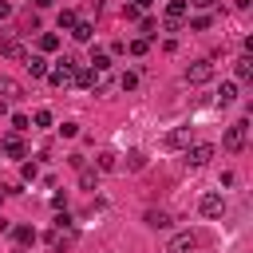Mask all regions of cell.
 Masks as SVG:
<instances>
[{
	"instance_id": "6da1fadb",
	"label": "cell",
	"mask_w": 253,
	"mask_h": 253,
	"mask_svg": "<svg viewBox=\"0 0 253 253\" xmlns=\"http://www.w3.org/2000/svg\"><path fill=\"white\" fill-rule=\"evenodd\" d=\"M75 67H79V59L63 55V59H59V63H55V67H51V71L43 75V79H47L51 87H71V79H75Z\"/></svg>"
},
{
	"instance_id": "7a4b0ae2",
	"label": "cell",
	"mask_w": 253,
	"mask_h": 253,
	"mask_svg": "<svg viewBox=\"0 0 253 253\" xmlns=\"http://www.w3.org/2000/svg\"><path fill=\"white\" fill-rule=\"evenodd\" d=\"M245 138H249V123H245V119H237V123H229V126H225L221 146H225L229 154H237V150H245Z\"/></svg>"
},
{
	"instance_id": "3957f363",
	"label": "cell",
	"mask_w": 253,
	"mask_h": 253,
	"mask_svg": "<svg viewBox=\"0 0 253 253\" xmlns=\"http://www.w3.org/2000/svg\"><path fill=\"white\" fill-rule=\"evenodd\" d=\"M162 16H166V28H170V32H178V28H182V20L190 16V4H186V0H166Z\"/></svg>"
},
{
	"instance_id": "277c9868",
	"label": "cell",
	"mask_w": 253,
	"mask_h": 253,
	"mask_svg": "<svg viewBox=\"0 0 253 253\" xmlns=\"http://www.w3.org/2000/svg\"><path fill=\"white\" fill-rule=\"evenodd\" d=\"M210 79H213V63H210V59H194V63L186 67V83L198 87V83H210Z\"/></svg>"
},
{
	"instance_id": "5b68a950",
	"label": "cell",
	"mask_w": 253,
	"mask_h": 253,
	"mask_svg": "<svg viewBox=\"0 0 253 253\" xmlns=\"http://www.w3.org/2000/svg\"><path fill=\"white\" fill-rule=\"evenodd\" d=\"M194 249H198V233H190V229L174 233L170 245H166V253H194Z\"/></svg>"
},
{
	"instance_id": "8992f818",
	"label": "cell",
	"mask_w": 253,
	"mask_h": 253,
	"mask_svg": "<svg viewBox=\"0 0 253 253\" xmlns=\"http://www.w3.org/2000/svg\"><path fill=\"white\" fill-rule=\"evenodd\" d=\"M0 150H4L8 158H24V154H28V142H24V134H16V130H12V134H4V138H0Z\"/></svg>"
},
{
	"instance_id": "52a82bcc",
	"label": "cell",
	"mask_w": 253,
	"mask_h": 253,
	"mask_svg": "<svg viewBox=\"0 0 253 253\" xmlns=\"http://www.w3.org/2000/svg\"><path fill=\"white\" fill-rule=\"evenodd\" d=\"M210 158H213V142H194V146L186 150V162H190L194 170H198V166H206Z\"/></svg>"
},
{
	"instance_id": "ba28073f",
	"label": "cell",
	"mask_w": 253,
	"mask_h": 253,
	"mask_svg": "<svg viewBox=\"0 0 253 253\" xmlns=\"http://www.w3.org/2000/svg\"><path fill=\"white\" fill-rule=\"evenodd\" d=\"M198 210H202V217H221V213H225V198H221V194H202Z\"/></svg>"
},
{
	"instance_id": "9c48e42d",
	"label": "cell",
	"mask_w": 253,
	"mask_h": 253,
	"mask_svg": "<svg viewBox=\"0 0 253 253\" xmlns=\"http://www.w3.org/2000/svg\"><path fill=\"white\" fill-rule=\"evenodd\" d=\"M12 99H24V87H20V79L0 75V103H12Z\"/></svg>"
},
{
	"instance_id": "30bf717a",
	"label": "cell",
	"mask_w": 253,
	"mask_h": 253,
	"mask_svg": "<svg viewBox=\"0 0 253 253\" xmlns=\"http://www.w3.org/2000/svg\"><path fill=\"white\" fill-rule=\"evenodd\" d=\"M162 146H166V150H182V146H190V126H174V130L162 138Z\"/></svg>"
},
{
	"instance_id": "8fae6325",
	"label": "cell",
	"mask_w": 253,
	"mask_h": 253,
	"mask_svg": "<svg viewBox=\"0 0 253 253\" xmlns=\"http://www.w3.org/2000/svg\"><path fill=\"white\" fill-rule=\"evenodd\" d=\"M0 55H8V59H28V51H24V43H20L16 36H4V40H0Z\"/></svg>"
},
{
	"instance_id": "7c38bea8",
	"label": "cell",
	"mask_w": 253,
	"mask_h": 253,
	"mask_svg": "<svg viewBox=\"0 0 253 253\" xmlns=\"http://www.w3.org/2000/svg\"><path fill=\"white\" fill-rule=\"evenodd\" d=\"M75 87H99L103 91V79H99V71H91V67H75V79H71Z\"/></svg>"
},
{
	"instance_id": "4fadbf2b",
	"label": "cell",
	"mask_w": 253,
	"mask_h": 253,
	"mask_svg": "<svg viewBox=\"0 0 253 253\" xmlns=\"http://www.w3.org/2000/svg\"><path fill=\"white\" fill-rule=\"evenodd\" d=\"M24 67H28V75H32V79H43V75L51 71L43 55H28V59H24Z\"/></svg>"
},
{
	"instance_id": "5bb4252c",
	"label": "cell",
	"mask_w": 253,
	"mask_h": 253,
	"mask_svg": "<svg viewBox=\"0 0 253 253\" xmlns=\"http://www.w3.org/2000/svg\"><path fill=\"white\" fill-rule=\"evenodd\" d=\"M146 225H150V229H170L174 217H170L166 210H146Z\"/></svg>"
},
{
	"instance_id": "9a60e30c",
	"label": "cell",
	"mask_w": 253,
	"mask_h": 253,
	"mask_svg": "<svg viewBox=\"0 0 253 253\" xmlns=\"http://www.w3.org/2000/svg\"><path fill=\"white\" fill-rule=\"evenodd\" d=\"M71 36H75L79 43H87V40L95 36V24H91V20H75V28H71Z\"/></svg>"
},
{
	"instance_id": "2e32d148",
	"label": "cell",
	"mask_w": 253,
	"mask_h": 253,
	"mask_svg": "<svg viewBox=\"0 0 253 253\" xmlns=\"http://www.w3.org/2000/svg\"><path fill=\"white\" fill-rule=\"evenodd\" d=\"M87 67H91V71H99V75H103V71H107V67H111V55H107V51H103V47H95V51H91V63H87Z\"/></svg>"
},
{
	"instance_id": "e0dca14e",
	"label": "cell",
	"mask_w": 253,
	"mask_h": 253,
	"mask_svg": "<svg viewBox=\"0 0 253 253\" xmlns=\"http://www.w3.org/2000/svg\"><path fill=\"white\" fill-rule=\"evenodd\" d=\"M233 75H237L241 83H249V79H253V59H249V55H241V59L233 63Z\"/></svg>"
},
{
	"instance_id": "ac0fdd59",
	"label": "cell",
	"mask_w": 253,
	"mask_h": 253,
	"mask_svg": "<svg viewBox=\"0 0 253 253\" xmlns=\"http://www.w3.org/2000/svg\"><path fill=\"white\" fill-rule=\"evenodd\" d=\"M12 237H16V241H20V249H24V245H36V237H40V233H36L32 225H16V229H12Z\"/></svg>"
},
{
	"instance_id": "d6986e66",
	"label": "cell",
	"mask_w": 253,
	"mask_h": 253,
	"mask_svg": "<svg viewBox=\"0 0 253 253\" xmlns=\"http://www.w3.org/2000/svg\"><path fill=\"white\" fill-rule=\"evenodd\" d=\"M47 245H51L55 253H63V249L71 245V233H63V229H51V233H47Z\"/></svg>"
},
{
	"instance_id": "ffe728a7",
	"label": "cell",
	"mask_w": 253,
	"mask_h": 253,
	"mask_svg": "<svg viewBox=\"0 0 253 253\" xmlns=\"http://www.w3.org/2000/svg\"><path fill=\"white\" fill-rule=\"evenodd\" d=\"M233 99H237V83H221V87H217V103H221V107H229Z\"/></svg>"
},
{
	"instance_id": "44dd1931",
	"label": "cell",
	"mask_w": 253,
	"mask_h": 253,
	"mask_svg": "<svg viewBox=\"0 0 253 253\" xmlns=\"http://www.w3.org/2000/svg\"><path fill=\"white\" fill-rule=\"evenodd\" d=\"M75 20H79V16H75L71 8H63V12L55 16V24H59V32H71V28H75Z\"/></svg>"
},
{
	"instance_id": "7402d4cb",
	"label": "cell",
	"mask_w": 253,
	"mask_h": 253,
	"mask_svg": "<svg viewBox=\"0 0 253 253\" xmlns=\"http://www.w3.org/2000/svg\"><path fill=\"white\" fill-rule=\"evenodd\" d=\"M40 51H43V55H47V51H59V36H55V32H43V36H40Z\"/></svg>"
},
{
	"instance_id": "603a6c76",
	"label": "cell",
	"mask_w": 253,
	"mask_h": 253,
	"mask_svg": "<svg viewBox=\"0 0 253 253\" xmlns=\"http://www.w3.org/2000/svg\"><path fill=\"white\" fill-rule=\"evenodd\" d=\"M95 166H99V170H115V166H119V158H115L111 150H103V154L95 158Z\"/></svg>"
},
{
	"instance_id": "cb8c5ba5",
	"label": "cell",
	"mask_w": 253,
	"mask_h": 253,
	"mask_svg": "<svg viewBox=\"0 0 253 253\" xmlns=\"http://www.w3.org/2000/svg\"><path fill=\"white\" fill-rule=\"evenodd\" d=\"M142 166H146V154L142 150H130L126 154V170H142Z\"/></svg>"
},
{
	"instance_id": "d4e9b609",
	"label": "cell",
	"mask_w": 253,
	"mask_h": 253,
	"mask_svg": "<svg viewBox=\"0 0 253 253\" xmlns=\"http://www.w3.org/2000/svg\"><path fill=\"white\" fill-rule=\"evenodd\" d=\"M138 28H142V40H150V36H158V24H154L150 16H142V20H138Z\"/></svg>"
},
{
	"instance_id": "484cf974",
	"label": "cell",
	"mask_w": 253,
	"mask_h": 253,
	"mask_svg": "<svg viewBox=\"0 0 253 253\" xmlns=\"http://www.w3.org/2000/svg\"><path fill=\"white\" fill-rule=\"evenodd\" d=\"M126 47H130V55H146V47H150V40H142V36H138V40H130Z\"/></svg>"
},
{
	"instance_id": "4316f807",
	"label": "cell",
	"mask_w": 253,
	"mask_h": 253,
	"mask_svg": "<svg viewBox=\"0 0 253 253\" xmlns=\"http://www.w3.org/2000/svg\"><path fill=\"white\" fill-rule=\"evenodd\" d=\"M32 123H36V126H51V111H47V107H40V111L32 115Z\"/></svg>"
},
{
	"instance_id": "83f0119b",
	"label": "cell",
	"mask_w": 253,
	"mask_h": 253,
	"mask_svg": "<svg viewBox=\"0 0 253 253\" xmlns=\"http://www.w3.org/2000/svg\"><path fill=\"white\" fill-rule=\"evenodd\" d=\"M190 28H194V32H206V28H210V16H206V12H198V16L190 20Z\"/></svg>"
},
{
	"instance_id": "f1b7e54d",
	"label": "cell",
	"mask_w": 253,
	"mask_h": 253,
	"mask_svg": "<svg viewBox=\"0 0 253 253\" xmlns=\"http://www.w3.org/2000/svg\"><path fill=\"white\" fill-rule=\"evenodd\" d=\"M119 87H123V91H134V87H138V75H134V71H126V75L119 79Z\"/></svg>"
},
{
	"instance_id": "f546056e",
	"label": "cell",
	"mask_w": 253,
	"mask_h": 253,
	"mask_svg": "<svg viewBox=\"0 0 253 253\" xmlns=\"http://www.w3.org/2000/svg\"><path fill=\"white\" fill-rule=\"evenodd\" d=\"M20 174H24L28 182H36V178H40V166H36V162H24V166H20Z\"/></svg>"
},
{
	"instance_id": "4dcf8cb0",
	"label": "cell",
	"mask_w": 253,
	"mask_h": 253,
	"mask_svg": "<svg viewBox=\"0 0 253 253\" xmlns=\"http://www.w3.org/2000/svg\"><path fill=\"white\" fill-rule=\"evenodd\" d=\"M12 126H16V134H20V130L32 126V119H28V115H12Z\"/></svg>"
},
{
	"instance_id": "1f68e13d",
	"label": "cell",
	"mask_w": 253,
	"mask_h": 253,
	"mask_svg": "<svg viewBox=\"0 0 253 253\" xmlns=\"http://www.w3.org/2000/svg\"><path fill=\"white\" fill-rule=\"evenodd\" d=\"M59 134H63V138H75V134H79V123H63Z\"/></svg>"
},
{
	"instance_id": "d6a6232c",
	"label": "cell",
	"mask_w": 253,
	"mask_h": 253,
	"mask_svg": "<svg viewBox=\"0 0 253 253\" xmlns=\"http://www.w3.org/2000/svg\"><path fill=\"white\" fill-rule=\"evenodd\" d=\"M186 4H190V8H198V12H210L217 0H186Z\"/></svg>"
},
{
	"instance_id": "836d02e7",
	"label": "cell",
	"mask_w": 253,
	"mask_h": 253,
	"mask_svg": "<svg viewBox=\"0 0 253 253\" xmlns=\"http://www.w3.org/2000/svg\"><path fill=\"white\" fill-rule=\"evenodd\" d=\"M79 182H83V190H95V170H83V178H79Z\"/></svg>"
},
{
	"instance_id": "e575fe53",
	"label": "cell",
	"mask_w": 253,
	"mask_h": 253,
	"mask_svg": "<svg viewBox=\"0 0 253 253\" xmlns=\"http://www.w3.org/2000/svg\"><path fill=\"white\" fill-rule=\"evenodd\" d=\"M123 16H126V20H142V12H138L134 4H126V8H123Z\"/></svg>"
},
{
	"instance_id": "d590c367",
	"label": "cell",
	"mask_w": 253,
	"mask_h": 253,
	"mask_svg": "<svg viewBox=\"0 0 253 253\" xmlns=\"http://www.w3.org/2000/svg\"><path fill=\"white\" fill-rule=\"evenodd\" d=\"M4 16H12V4H8V0H0V20H4Z\"/></svg>"
},
{
	"instance_id": "8d00e7d4",
	"label": "cell",
	"mask_w": 253,
	"mask_h": 253,
	"mask_svg": "<svg viewBox=\"0 0 253 253\" xmlns=\"http://www.w3.org/2000/svg\"><path fill=\"white\" fill-rule=\"evenodd\" d=\"M233 4H237V8H249V4H253V0H233Z\"/></svg>"
},
{
	"instance_id": "74e56055",
	"label": "cell",
	"mask_w": 253,
	"mask_h": 253,
	"mask_svg": "<svg viewBox=\"0 0 253 253\" xmlns=\"http://www.w3.org/2000/svg\"><path fill=\"white\" fill-rule=\"evenodd\" d=\"M32 4H36V8H47V4H51V0H32Z\"/></svg>"
},
{
	"instance_id": "f35d334b",
	"label": "cell",
	"mask_w": 253,
	"mask_h": 253,
	"mask_svg": "<svg viewBox=\"0 0 253 253\" xmlns=\"http://www.w3.org/2000/svg\"><path fill=\"white\" fill-rule=\"evenodd\" d=\"M0 115H8V103H0Z\"/></svg>"
},
{
	"instance_id": "ab89813d",
	"label": "cell",
	"mask_w": 253,
	"mask_h": 253,
	"mask_svg": "<svg viewBox=\"0 0 253 253\" xmlns=\"http://www.w3.org/2000/svg\"><path fill=\"white\" fill-rule=\"evenodd\" d=\"M16 253H28V249H16Z\"/></svg>"
}]
</instances>
